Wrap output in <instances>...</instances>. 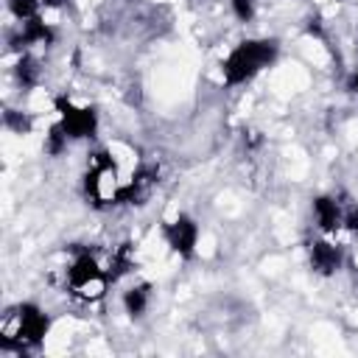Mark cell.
Listing matches in <instances>:
<instances>
[{
  "label": "cell",
  "mask_w": 358,
  "mask_h": 358,
  "mask_svg": "<svg viewBox=\"0 0 358 358\" xmlns=\"http://www.w3.org/2000/svg\"><path fill=\"white\" fill-rule=\"evenodd\" d=\"M14 76H17V84H20L22 90H34V87L42 81V67H39V62L25 50V53H20V59H17V64H14Z\"/></svg>",
  "instance_id": "obj_12"
},
{
  "label": "cell",
  "mask_w": 358,
  "mask_h": 358,
  "mask_svg": "<svg viewBox=\"0 0 358 358\" xmlns=\"http://www.w3.org/2000/svg\"><path fill=\"white\" fill-rule=\"evenodd\" d=\"M59 126L70 140H92L98 134V109L90 103H78L70 95H56L53 98Z\"/></svg>",
  "instance_id": "obj_5"
},
{
  "label": "cell",
  "mask_w": 358,
  "mask_h": 358,
  "mask_svg": "<svg viewBox=\"0 0 358 358\" xmlns=\"http://www.w3.org/2000/svg\"><path fill=\"white\" fill-rule=\"evenodd\" d=\"M3 126H6L8 131H14V134H31L34 117H31L28 112H22V109H6V112H3Z\"/></svg>",
  "instance_id": "obj_14"
},
{
  "label": "cell",
  "mask_w": 358,
  "mask_h": 358,
  "mask_svg": "<svg viewBox=\"0 0 358 358\" xmlns=\"http://www.w3.org/2000/svg\"><path fill=\"white\" fill-rule=\"evenodd\" d=\"M112 277L109 271L98 263L95 255H90L87 249H81L70 266H67V274H64V285H67V294L78 302H98L106 296V288H109Z\"/></svg>",
  "instance_id": "obj_4"
},
{
  "label": "cell",
  "mask_w": 358,
  "mask_h": 358,
  "mask_svg": "<svg viewBox=\"0 0 358 358\" xmlns=\"http://www.w3.org/2000/svg\"><path fill=\"white\" fill-rule=\"evenodd\" d=\"M53 42H56V28L50 22H45L42 17L20 22V31L8 36V48L17 53H25L34 45H53Z\"/></svg>",
  "instance_id": "obj_8"
},
{
  "label": "cell",
  "mask_w": 358,
  "mask_h": 358,
  "mask_svg": "<svg viewBox=\"0 0 358 358\" xmlns=\"http://www.w3.org/2000/svg\"><path fill=\"white\" fill-rule=\"evenodd\" d=\"M42 8H45L42 0H8V11H11V17L20 20V22L39 17Z\"/></svg>",
  "instance_id": "obj_16"
},
{
  "label": "cell",
  "mask_w": 358,
  "mask_h": 358,
  "mask_svg": "<svg viewBox=\"0 0 358 358\" xmlns=\"http://www.w3.org/2000/svg\"><path fill=\"white\" fill-rule=\"evenodd\" d=\"M347 87H350V92H352V95H358V73H352V76H350V84H347Z\"/></svg>",
  "instance_id": "obj_20"
},
{
  "label": "cell",
  "mask_w": 358,
  "mask_h": 358,
  "mask_svg": "<svg viewBox=\"0 0 358 358\" xmlns=\"http://www.w3.org/2000/svg\"><path fill=\"white\" fill-rule=\"evenodd\" d=\"M229 3H232V14H235L241 22H252V20H255V11H257L255 0H229Z\"/></svg>",
  "instance_id": "obj_17"
},
{
  "label": "cell",
  "mask_w": 358,
  "mask_h": 358,
  "mask_svg": "<svg viewBox=\"0 0 358 358\" xmlns=\"http://www.w3.org/2000/svg\"><path fill=\"white\" fill-rule=\"evenodd\" d=\"M280 56V42L271 36H257V39H243L238 42L227 59L221 62V76L227 87H241L260 76L266 67H271Z\"/></svg>",
  "instance_id": "obj_2"
},
{
  "label": "cell",
  "mask_w": 358,
  "mask_h": 358,
  "mask_svg": "<svg viewBox=\"0 0 358 358\" xmlns=\"http://www.w3.org/2000/svg\"><path fill=\"white\" fill-rule=\"evenodd\" d=\"M120 302H123V310L131 319H143L145 310H148V305H151V285L148 282H137V285L126 288L123 296H120Z\"/></svg>",
  "instance_id": "obj_11"
},
{
  "label": "cell",
  "mask_w": 358,
  "mask_h": 358,
  "mask_svg": "<svg viewBox=\"0 0 358 358\" xmlns=\"http://www.w3.org/2000/svg\"><path fill=\"white\" fill-rule=\"evenodd\" d=\"M308 263H310L313 274L333 277L344 266V255H341V249L333 241L319 238V241H310V246H308Z\"/></svg>",
  "instance_id": "obj_9"
},
{
  "label": "cell",
  "mask_w": 358,
  "mask_h": 358,
  "mask_svg": "<svg viewBox=\"0 0 358 358\" xmlns=\"http://www.w3.org/2000/svg\"><path fill=\"white\" fill-rule=\"evenodd\" d=\"M157 187H159V171H157L154 165H140V168L123 182L120 204L143 207V204H148V199L154 196Z\"/></svg>",
  "instance_id": "obj_7"
},
{
  "label": "cell",
  "mask_w": 358,
  "mask_h": 358,
  "mask_svg": "<svg viewBox=\"0 0 358 358\" xmlns=\"http://www.w3.org/2000/svg\"><path fill=\"white\" fill-rule=\"evenodd\" d=\"M67 143H73V140L64 134V129H62V126H59V120H56V123L48 129V134H45V154L59 157V154H64Z\"/></svg>",
  "instance_id": "obj_15"
},
{
  "label": "cell",
  "mask_w": 358,
  "mask_h": 358,
  "mask_svg": "<svg viewBox=\"0 0 358 358\" xmlns=\"http://www.w3.org/2000/svg\"><path fill=\"white\" fill-rule=\"evenodd\" d=\"M129 268H134V257H131V246L123 243V246H117V249L112 252V260H109L106 271H109V277H112V282H115V280H120Z\"/></svg>",
  "instance_id": "obj_13"
},
{
  "label": "cell",
  "mask_w": 358,
  "mask_h": 358,
  "mask_svg": "<svg viewBox=\"0 0 358 358\" xmlns=\"http://www.w3.org/2000/svg\"><path fill=\"white\" fill-rule=\"evenodd\" d=\"M313 218L316 227L324 235H336L341 229V218H344V207L341 201H336L333 196H316L313 199Z\"/></svg>",
  "instance_id": "obj_10"
},
{
  "label": "cell",
  "mask_w": 358,
  "mask_h": 358,
  "mask_svg": "<svg viewBox=\"0 0 358 358\" xmlns=\"http://www.w3.org/2000/svg\"><path fill=\"white\" fill-rule=\"evenodd\" d=\"M42 6H45V8H64L67 0H42Z\"/></svg>",
  "instance_id": "obj_19"
},
{
  "label": "cell",
  "mask_w": 358,
  "mask_h": 358,
  "mask_svg": "<svg viewBox=\"0 0 358 358\" xmlns=\"http://www.w3.org/2000/svg\"><path fill=\"white\" fill-rule=\"evenodd\" d=\"M81 190H84V199L95 210H109V207L120 204L123 182L117 176V162L112 159L109 151H95L90 157V165L81 179Z\"/></svg>",
  "instance_id": "obj_3"
},
{
  "label": "cell",
  "mask_w": 358,
  "mask_h": 358,
  "mask_svg": "<svg viewBox=\"0 0 358 358\" xmlns=\"http://www.w3.org/2000/svg\"><path fill=\"white\" fill-rule=\"evenodd\" d=\"M165 243L171 246V252L182 260H193L196 257V246H199V224L193 215L187 213H176L171 221H165L162 227Z\"/></svg>",
  "instance_id": "obj_6"
},
{
  "label": "cell",
  "mask_w": 358,
  "mask_h": 358,
  "mask_svg": "<svg viewBox=\"0 0 358 358\" xmlns=\"http://www.w3.org/2000/svg\"><path fill=\"white\" fill-rule=\"evenodd\" d=\"M50 330L48 313L36 302L11 305L0 319V350L3 352H28L36 350Z\"/></svg>",
  "instance_id": "obj_1"
},
{
  "label": "cell",
  "mask_w": 358,
  "mask_h": 358,
  "mask_svg": "<svg viewBox=\"0 0 358 358\" xmlns=\"http://www.w3.org/2000/svg\"><path fill=\"white\" fill-rule=\"evenodd\" d=\"M341 229H347V232H358V204H347V207H344Z\"/></svg>",
  "instance_id": "obj_18"
}]
</instances>
